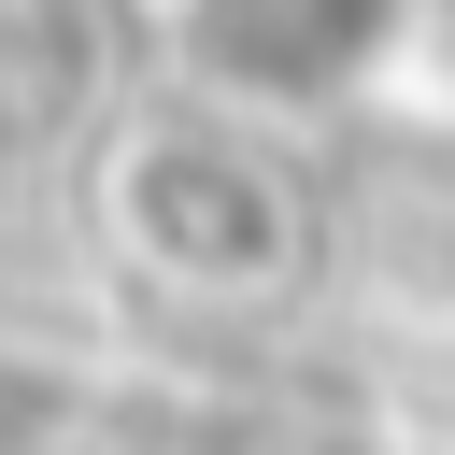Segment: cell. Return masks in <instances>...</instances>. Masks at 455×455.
Returning <instances> with one entry per match:
<instances>
[{"label": "cell", "instance_id": "1", "mask_svg": "<svg viewBox=\"0 0 455 455\" xmlns=\"http://www.w3.org/2000/svg\"><path fill=\"white\" fill-rule=\"evenodd\" d=\"M100 213H114V242L156 270V284H185V299H270L284 270H299V185L228 128V114H142L128 142H114V171H100Z\"/></svg>", "mask_w": 455, "mask_h": 455}, {"label": "cell", "instance_id": "2", "mask_svg": "<svg viewBox=\"0 0 455 455\" xmlns=\"http://www.w3.org/2000/svg\"><path fill=\"white\" fill-rule=\"evenodd\" d=\"M171 28H185V57H199L213 100L313 114V100H355L398 57L412 0H171Z\"/></svg>", "mask_w": 455, "mask_h": 455}]
</instances>
